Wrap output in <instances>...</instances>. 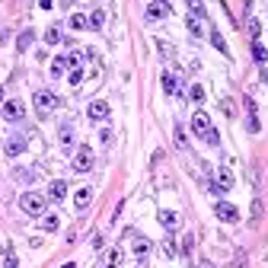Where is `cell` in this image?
Masks as SVG:
<instances>
[{
  "label": "cell",
  "mask_w": 268,
  "mask_h": 268,
  "mask_svg": "<svg viewBox=\"0 0 268 268\" xmlns=\"http://www.w3.org/2000/svg\"><path fill=\"white\" fill-rule=\"evenodd\" d=\"M191 131H195V138H201L205 144H211V147L221 144V134H217V128L211 125V118H207L205 112H195V115H191Z\"/></svg>",
  "instance_id": "6da1fadb"
},
{
  "label": "cell",
  "mask_w": 268,
  "mask_h": 268,
  "mask_svg": "<svg viewBox=\"0 0 268 268\" xmlns=\"http://www.w3.org/2000/svg\"><path fill=\"white\" fill-rule=\"evenodd\" d=\"M19 207H23L26 214H32V217H42L48 211V198L38 195V191H26L23 198H19Z\"/></svg>",
  "instance_id": "7a4b0ae2"
},
{
  "label": "cell",
  "mask_w": 268,
  "mask_h": 268,
  "mask_svg": "<svg viewBox=\"0 0 268 268\" xmlns=\"http://www.w3.org/2000/svg\"><path fill=\"white\" fill-rule=\"evenodd\" d=\"M93 163H96V153H93V147H77L74 150V173H90Z\"/></svg>",
  "instance_id": "3957f363"
},
{
  "label": "cell",
  "mask_w": 268,
  "mask_h": 268,
  "mask_svg": "<svg viewBox=\"0 0 268 268\" xmlns=\"http://www.w3.org/2000/svg\"><path fill=\"white\" fill-rule=\"evenodd\" d=\"M35 109H38V115L45 118L48 112H54V109H58V96H54V93H48V90H38V93H35Z\"/></svg>",
  "instance_id": "277c9868"
},
{
  "label": "cell",
  "mask_w": 268,
  "mask_h": 268,
  "mask_svg": "<svg viewBox=\"0 0 268 268\" xmlns=\"http://www.w3.org/2000/svg\"><path fill=\"white\" fill-rule=\"evenodd\" d=\"M169 13H173L169 0H150V3H147V19H150V23H157V19H166Z\"/></svg>",
  "instance_id": "5b68a950"
},
{
  "label": "cell",
  "mask_w": 268,
  "mask_h": 268,
  "mask_svg": "<svg viewBox=\"0 0 268 268\" xmlns=\"http://www.w3.org/2000/svg\"><path fill=\"white\" fill-rule=\"evenodd\" d=\"M214 214L221 217L223 223H236V221H239V211L230 205V201H217V205H214Z\"/></svg>",
  "instance_id": "8992f818"
},
{
  "label": "cell",
  "mask_w": 268,
  "mask_h": 268,
  "mask_svg": "<svg viewBox=\"0 0 268 268\" xmlns=\"http://www.w3.org/2000/svg\"><path fill=\"white\" fill-rule=\"evenodd\" d=\"M23 115H26V109H23L19 99H7L3 102V118H7V122H19Z\"/></svg>",
  "instance_id": "52a82bcc"
},
{
  "label": "cell",
  "mask_w": 268,
  "mask_h": 268,
  "mask_svg": "<svg viewBox=\"0 0 268 268\" xmlns=\"http://www.w3.org/2000/svg\"><path fill=\"white\" fill-rule=\"evenodd\" d=\"M86 115H90V122H106V118H109V102L93 99L90 109H86Z\"/></svg>",
  "instance_id": "ba28073f"
},
{
  "label": "cell",
  "mask_w": 268,
  "mask_h": 268,
  "mask_svg": "<svg viewBox=\"0 0 268 268\" xmlns=\"http://www.w3.org/2000/svg\"><path fill=\"white\" fill-rule=\"evenodd\" d=\"M230 189H233V173H230V169H217L214 191H230Z\"/></svg>",
  "instance_id": "9c48e42d"
},
{
  "label": "cell",
  "mask_w": 268,
  "mask_h": 268,
  "mask_svg": "<svg viewBox=\"0 0 268 268\" xmlns=\"http://www.w3.org/2000/svg\"><path fill=\"white\" fill-rule=\"evenodd\" d=\"M48 198L51 201H64L67 198V182H64V179H54V182L48 185Z\"/></svg>",
  "instance_id": "30bf717a"
},
{
  "label": "cell",
  "mask_w": 268,
  "mask_h": 268,
  "mask_svg": "<svg viewBox=\"0 0 268 268\" xmlns=\"http://www.w3.org/2000/svg\"><path fill=\"white\" fill-rule=\"evenodd\" d=\"M90 201H93V189H77V195H74V207L77 211H86Z\"/></svg>",
  "instance_id": "8fae6325"
},
{
  "label": "cell",
  "mask_w": 268,
  "mask_h": 268,
  "mask_svg": "<svg viewBox=\"0 0 268 268\" xmlns=\"http://www.w3.org/2000/svg\"><path fill=\"white\" fill-rule=\"evenodd\" d=\"M163 90H166L169 96H176V93H179V77L166 70V74H163Z\"/></svg>",
  "instance_id": "7c38bea8"
},
{
  "label": "cell",
  "mask_w": 268,
  "mask_h": 268,
  "mask_svg": "<svg viewBox=\"0 0 268 268\" xmlns=\"http://www.w3.org/2000/svg\"><path fill=\"white\" fill-rule=\"evenodd\" d=\"M58 138H61V144H64V147H70V144H74V125L64 122L61 128H58Z\"/></svg>",
  "instance_id": "4fadbf2b"
},
{
  "label": "cell",
  "mask_w": 268,
  "mask_h": 268,
  "mask_svg": "<svg viewBox=\"0 0 268 268\" xmlns=\"http://www.w3.org/2000/svg\"><path fill=\"white\" fill-rule=\"evenodd\" d=\"M58 227H61V217L58 214H42V230H45V233H54Z\"/></svg>",
  "instance_id": "5bb4252c"
},
{
  "label": "cell",
  "mask_w": 268,
  "mask_h": 268,
  "mask_svg": "<svg viewBox=\"0 0 268 268\" xmlns=\"http://www.w3.org/2000/svg\"><path fill=\"white\" fill-rule=\"evenodd\" d=\"M160 223L169 230V233H173V230L179 227V214H173V211H160Z\"/></svg>",
  "instance_id": "9a60e30c"
},
{
  "label": "cell",
  "mask_w": 268,
  "mask_h": 268,
  "mask_svg": "<svg viewBox=\"0 0 268 268\" xmlns=\"http://www.w3.org/2000/svg\"><path fill=\"white\" fill-rule=\"evenodd\" d=\"M23 150H26V141L23 138H10L7 141V157H19Z\"/></svg>",
  "instance_id": "2e32d148"
},
{
  "label": "cell",
  "mask_w": 268,
  "mask_h": 268,
  "mask_svg": "<svg viewBox=\"0 0 268 268\" xmlns=\"http://www.w3.org/2000/svg\"><path fill=\"white\" fill-rule=\"evenodd\" d=\"M252 58H255L259 64H265V61H268V48L262 45V42H252Z\"/></svg>",
  "instance_id": "e0dca14e"
},
{
  "label": "cell",
  "mask_w": 268,
  "mask_h": 268,
  "mask_svg": "<svg viewBox=\"0 0 268 268\" xmlns=\"http://www.w3.org/2000/svg\"><path fill=\"white\" fill-rule=\"evenodd\" d=\"M262 211H265V205H262V198L252 201V211H249V223H259L262 221Z\"/></svg>",
  "instance_id": "ac0fdd59"
},
{
  "label": "cell",
  "mask_w": 268,
  "mask_h": 268,
  "mask_svg": "<svg viewBox=\"0 0 268 268\" xmlns=\"http://www.w3.org/2000/svg\"><path fill=\"white\" fill-rule=\"evenodd\" d=\"M86 23H90V29H102V23H106V13H102V10H96V13L86 16Z\"/></svg>",
  "instance_id": "d6986e66"
},
{
  "label": "cell",
  "mask_w": 268,
  "mask_h": 268,
  "mask_svg": "<svg viewBox=\"0 0 268 268\" xmlns=\"http://www.w3.org/2000/svg\"><path fill=\"white\" fill-rule=\"evenodd\" d=\"M189 99L191 102H205V86H201V83H191L189 86Z\"/></svg>",
  "instance_id": "ffe728a7"
},
{
  "label": "cell",
  "mask_w": 268,
  "mask_h": 268,
  "mask_svg": "<svg viewBox=\"0 0 268 268\" xmlns=\"http://www.w3.org/2000/svg\"><path fill=\"white\" fill-rule=\"evenodd\" d=\"M70 64H67V58H54V64H51V77H64V70H67Z\"/></svg>",
  "instance_id": "44dd1931"
},
{
  "label": "cell",
  "mask_w": 268,
  "mask_h": 268,
  "mask_svg": "<svg viewBox=\"0 0 268 268\" xmlns=\"http://www.w3.org/2000/svg\"><path fill=\"white\" fill-rule=\"evenodd\" d=\"M32 38H35V35H32V32H29V29H26V32H23V35L16 38V48H19V51H26V48H29V45H32Z\"/></svg>",
  "instance_id": "7402d4cb"
},
{
  "label": "cell",
  "mask_w": 268,
  "mask_h": 268,
  "mask_svg": "<svg viewBox=\"0 0 268 268\" xmlns=\"http://www.w3.org/2000/svg\"><path fill=\"white\" fill-rule=\"evenodd\" d=\"M211 42H214V48H217V51H221V54H227V42H223V35H221V32H211Z\"/></svg>",
  "instance_id": "603a6c76"
},
{
  "label": "cell",
  "mask_w": 268,
  "mask_h": 268,
  "mask_svg": "<svg viewBox=\"0 0 268 268\" xmlns=\"http://www.w3.org/2000/svg\"><path fill=\"white\" fill-rule=\"evenodd\" d=\"M70 29H90V23H86V16L74 13V16H70Z\"/></svg>",
  "instance_id": "cb8c5ba5"
},
{
  "label": "cell",
  "mask_w": 268,
  "mask_h": 268,
  "mask_svg": "<svg viewBox=\"0 0 268 268\" xmlns=\"http://www.w3.org/2000/svg\"><path fill=\"white\" fill-rule=\"evenodd\" d=\"M45 42H48V45H58V42H61V29H58V26H51V29L45 32Z\"/></svg>",
  "instance_id": "d4e9b609"
},
{
  "label": "cell",
  "mask_w": 268,
  "mask_h": 268,
  "mask_svg": "<svg viewBox=\"0 0 268 268\" xmlns=\"http://www.w3.org/2000/svg\"><path fill=\"white\" fill-rule=\"evenodd\" d=\"M147 252H150V243H147V239H138V243H134V255H138V259H144Z\"/></svg>",
  "instance_id": "484cf974"
},
{
  "label": "cell",
  "mask_w": 268,
  "mask_h": 268,
  "mask_svg": "<svg viewBox=\"0 0 268 268\" xmlns=\"http://www.w3.org/2000/svg\"><path fill=\"white\" fill-rule=\"evenodd\" d=\"M185 3H189L191 16H205V3H201V0H185Z\"/></svg>",
  "instance_id": "4316f807"
},
{
  "label": "cell",
  "mask_w": 268,
  "mask_h": 268,
  "mask_svg": "<svg viewBox=\"0 0 268 268\" xmlns=\"http://www.w3.org/2000/svg\"><path fill=\"white\" fill-rule=\"evenodd\" d=\"M118 262H122V249H112V252L106 255V265H109V268H115Z\"/></svg>",
  "instance_id": "83f0119b"
},
{
  "label": "cell",
  "mask_w": 268,
  "mask_h": 268,
  "mask_svg": "<svg viewBox=\"0 0 268 268\" xmlns=\"http://www.w3.org/2000/svg\"><path fill=\"white\" fill-rule=\"evenodd\" d=\"M13 179H19V182H32V179H35V173H29V169H16Z\"/></svg>",
  "instance_id": "f1b7e54d"
},
{
  "label": "cell",
  "mask_w": 268,
  "mask_h": 268,
  "mask_svg": "<svg viewBox=\"0 0 268 268\" xmlns=\"http://www.w3.org/2000/svg\"><path fill=\"white\" fill-rule=\"evenodd\" d=\"M189 32H191L195 38L201 35V23H198V16H189Z\"/></svg>",
  "instance_id": "f546056e"
},
{
  "label": "cell",
  "mask_w": 268,
  "mask_h": 268,
  "mask_svg": "<svg viewBox=\"0 0 268 268\" xmlns=\"http://www.w3.org/2000/svg\"><path fill=\"white\" fill-rule=\"evenodd\" d=\"M67 80H70V86H77V83H80V80H83V70H80V67H70Z\"/></svg>",
  "instance_id": "4dcf8cb0"
},
{
  "label": "cell",
  "mask_w": 268,
  "mask_h": 268,
  "mask_svg": "<svg viewBox=\"0 0 268 268\" xmlns=\"http://www.w3.org/2000/svg\"><path fill=\"white\" fill-rule=\"evenodd\" d=\"M246 29H249V38H259V32H262V26H259V19H249V26H246Z\"/></svg>",
  "instance_id": "1f68e13d"
},
{
  "label": "cell",
  "mask_w": 268,
  "mask_h": 268,
  "mask_svg": "<svg viewBox=\"0 0 268 268\" xmlns=\"http://www.w3.org/2000/svg\"><path fill=\"white\" fill-rule=\"evenodd\" d=\"M246 128L252 131V134H259V131H262V125H259V118H255V112H249V122H246Z\"/></svg>",
  "instance_id": "d6a6232c"
},
{
  "label": "cell",
  "mask_w": 268,
  "mask_h": 268,
  "mask_svg": "<svg viewBox=\"0 0 268 268\" xmlns=\"http://www.w3.org/2000/svg\"><path fill=\"white\" fill-rule=\"evenodd\" d=\"M176 144L182 147V150L189 147V144H185V131H182V125H176Z\"/></svg>",
  "instance_id": "836d02e7"
},
{
  "label": "cell",
  "mask_w": 268,
  "mask_h": 268,
  "mask_svg": "<svg viewBox=\"0 0 268 268\" xmlns=\"http://www.w3.org/2000/svg\"><path fill=\"white\" fill-rule=\"evenodd\" d=\"M163 252H166L169 259H173V255H176L179 249H176V243H173V239H166V243H163Z\"/></svg>",
  "instance_id": "e575fe53"
},
{
  "label": "cell",
  "mask_w": 268,
  "mask_h": 268,
  "mask_svg": "<svg viewBox=\"0 0 268 268\" xmlns=\"http://www.w3.org/2000/svg\"><path fill=\"white\" fill-rule=\"evenodd\" d=\"M191 246H195V236H191V233H189V236H185V239H182V252H185V255H189V252H191Z\"/></svg>",
  "instance_id": "d590c367"
},
{
  "label": "cell",
  "mask_w": 268,
  "mask_h": 268,
  "mask_svg": "<svg viewBox=\"0 0 268 268\" xmlns=\"http://www.w3.org/2000/svg\"><path fill=\"white\" fill-rule=\"evenodd\" d=\"M221 109H223L227 115H233V102H230V99H223V102H221Z\"/></svg>",
  "instance_id": "8d00e7d4"
},
{
  "label": "cell",
  "mask_w": 268,
  "mask_h": 268,
  "mask_svg": "<svg viewBox=\"0 0 268 268\" xmlns=\"http://www.w3.org/2000/svg\"><path fill=\"white\" fill-rule=\"evenodd\" d=\"M198 268H217V265H214V262H207V259H201V265H198Z\"/></svg>",
  "instance_id": "74e56055"
},
{
  "label": "cell",
  "mask_w": 268,
  "mask_h": 268,
  "mask_svg": "<svg viewBox=\"0 0 268 268\" xmlns=\"http://www.w3.org/2000/svg\"><path fill=\"white\" fill-rule=\"evenodd\" d=\"M262 80H265V83H268V67H262Z\"/></svg>",
  "instance_id": "f35d334b"
},
{
  "label": "cell",
  "mask_w": 268,
  "mask_h": 268,
  "mask_svg": "<svg viewBox=\"0 0 268 268\" xmlns=\"http://www.w3.org/2000/svg\"><path fill=\"white\" fill-rule=\"evenodd\" d=\"M61 268H77V265H74V262H67V265H61Z\"/></svg>",
  "instance_id": "ab89813d"
},
{
  "label": "cell",
  "mask_w": 268,
  "mask_h": 268,
  "mask_svg": "<svg viewBox=\"0 0 268 268\" xmlns=\"http://www.w3.org/2000/svg\"><path fill=\"white\" fill-rule=\"evenodd\" d=\"M0 99H3V90H0Z\"/></svg>",
  "instance_id": "60d3db41"
}]
</instances>
